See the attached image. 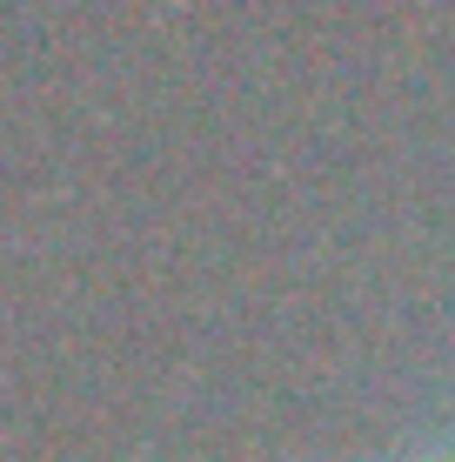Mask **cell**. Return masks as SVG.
Here are the masks:
<instances>
[{"label":"cell","mask_w":455,"mask_h":462,"mask_svg":"<svg viewBox=\"0 0 455 462\" xmlns=\"http://www.w3.org/2000/svg\"><path fill=\"white\" fill-rule=\"evenodd\" d=\"M449 462H455V449H449Z\"/></svg>","instance_id":"6da1fadb"}]
</instances>
